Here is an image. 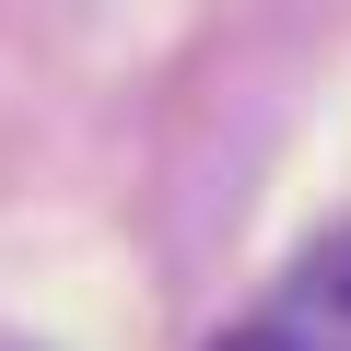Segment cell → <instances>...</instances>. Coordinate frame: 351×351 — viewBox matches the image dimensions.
Returning <instances> with one entry per match:
<instances>
[{
    "mask_svg": "<svg viewBox=\"0 0 351 351\" xmlns=\"http://www.w3.org/2000/svg\"><path fill=\"white\" fill-rule=\"evenodd\" d=\"M281 351H351V234H328L304 269H293V293H281V316H258Z\"/></svg>",
    "mask_w": 351,
    "mask_h": 351,
    "instance_id": "1",
    "label": "cell"
},
{
    "mask_svg": "<svg viewBox=\"0 0 351 351\" xmlns=\"http://www.w3.org/2000/svg\"><path fill=\"white\" fill-rule=\"evenodd\" d=\"M211 351H281V339H269V328H234V339H211Z\"/></svg>",
    "mask_w": 351,
    "mask_h": 351,
    "instance_id": "2",
    "label": "cell"
}]
</instances>
